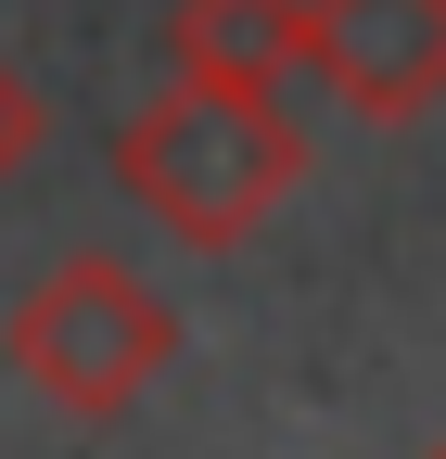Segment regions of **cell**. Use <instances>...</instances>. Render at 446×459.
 <instances>
[{
    "label": "cell",
    "mask_w": 446,
    "mask_h": 459,
    "mask_svg": "<svg viewBox=\"0 0 446 459\" xmlns=\"http://www.w3.org/2000/svg\"><path fill=\"white\" fill-rule=\"evenodd\" d=\"M0 358H13V383L39 395V409L128 421L141 395L166 383V358H179V307H166L141 268H116V255H64V268H39L13 294Z\"/></svg>",
    "instance_id": "7a4b0ae2"
},
{
    "label": "cell",
    "mask_w": 446,
    "mask_h": 459,
    "mask_svg": "<svg viewBox=\"0 0 446 459\" xmlns=\"http://www.w3.org/2000/svg\"><path fill=\"white\" fill-rule=\"evenodd\" d=\"M433 459H446V446H433Z\"/></svg>",
    "instance_id": "8992f818"
},
{
    "label": "cell",
    "mask_w": 446,
    "mask_h": 459,
    "mask_svg": "<svg viewBox=\"0 0 446 459\" xmlns=\"http://www.w3.org/2000/svg\"><path fill=\"white\" fill-rule=\"evenodd\" d=\"M306 77L357 128H408L446 102V0H306Z\"/></svg>",
    "instance_id": "3957f363"
},
{
    "label": "cell",
    "mask_w": 446,
    "mask_h": 459,
    "mask_svg": "<svg viewBox=\"0 0 446 459\" xmlns=\"http://www.w3.org/2000/svg\"><path fill=\"white\" fill-rule=\"evenodd\" d=\"M166 77L281 102V77H306V0H179V26H166Z\"/></svg>",
    "instance_id": "277c9868"
},
{
    "label": "cell",
    "mask_w": 446,
    "mask_h": 459,
    "mask_svg": "<svg viewBox=\"0 0 446 459\" xmlns=\"http://www.w3.org/2000/svg\"><path fill=\"white\" fill-rule=\"evenodd\" d=\"M26 153H39V90L0 65V192H13V166H26Z\"/></svg>",
    "instance_id": "5b68a950"
},
{
    "label": "cell",
    "mask_w": 446,
    "mask_h": 459,
    "mask_svg": "<svg viewBox=\"0 0 446 459\" xmlns=\"http://www.w3.org/2000/svg\"><path fill=\"white\" fill-rule=\"evenodd\" d=\"M306 166H319V141L294 128L281 102L204 90V77H166L128 128H116V192L166 230V243H192V255L255 243V230L306 192Z\"/></svg>",
    "instance_id": "6da1fadb"
}]
</instances>
